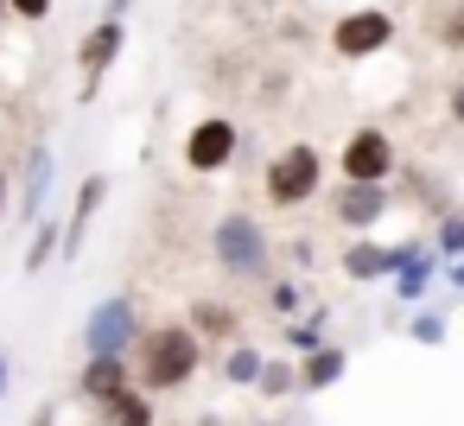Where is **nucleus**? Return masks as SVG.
I'll return each instance as SVG.
<instances>
[{
  "label": "nucleus",
  "mask_w": 464,
  "mask_h": 426,
  "mask_svg": "<svg viewBox=\"0 0 464 426\" xmlns=\"http://www.w3.org/2000/svg\"><path fill=\"white\" fill-rule=\"evenodd\" d=\"M299 299H305V293H299L293 280H280V286H274V312H299Z\"/></svg>",
  "instance_id": "nucleus-25"
},
{
  "label": "nucleus",
  "mask_w": 464,
  "mask_h": 426,
  "mask_svg": "<svg viewBox=\"0 0 464 426\" xmlns=\"http://www.w3.org/2000/svg\"><path fill=\"white\" fill-rule=\"evenodd\" d=\"M210 248H217L223 274H236V280H261V274H267V229H261L255 217H242V210H229V217L217 223Z\"/></svg>",
  "instance_id": "nucleus-2"
},
{
  "label": "nucleus",
  "mask_w": 464,
  "mask_h": 426,
  "mask_svg": "<svg viewBox=\"0 0 464 426\" xmlns=\"http://www.w3.org/2000/svg\"><path fill=\"white\" fill-rule=\"evenodd\" d=\"M0 20H7V0H0Z\"/></svg>",
  "instance_id": "nucleus-30"
},
{
  "label": "nucleus",
  "mask_w": 464,
  "mask_h": 426,
  "mask_svg": "<svg viewBox=\"0 0 464 426\" xmlns=\"http://www.w3.org/2000/svg\"><path fill=\"white\" fill-rule=\"evenodd\" d=\"M198 369H204V337L185 318H166V324H147L140 331V344H134V388L179 394Z\"/></svg>",
  "instance_id": "nucleus-1"
},
{
  "label": "nucleus",
  "mask_w": 464,
  "mask_h": 426,
  "mask_svg": "<svg viewBox=\"0 0 464 426\" xmlns=\"http://www.w3.org/2000/svg\"><path fill=\"white\" fill-rule=\"evenodd\" d=\"M248 426H267V420H248Z\"/></svg>",
  "instance_id": "nucleus-31"
},
{
  "label": "nucleus",
  "mask_w": 464,
  "mask_h": 426,
  "mask_svg": "<svg viewBox=\"0 0 464 426\" xmlns=\"http://www.w3.org/2000/svg\"><path fill=\"white\" fill-rule=\"evenodd\" d=\"M451 115H458V121H464V83H458V90H451Z\"/></svg>",
  "instance_id": "nucleus-28"
},
{
  "label": "nucleus",
  "mask_w": 464,
  "mask_h": 426,
  "mask_svg": "<svg viewBox=\"0 0 464 426\" xmlns=\"http://www.w3.org/2000/svg\"><path fill=\"white\" fill-rule=\"evenodd\" d=\"M45 191H52V147H33V160H26V191H20V210H26V223H39V210H45Z\"/></svg>",
  "instance_id": "nucleus-13"
},
{
  "label": "nucleus",
  "mask_w": 464,
  "mask_h": 426,
  "mask_svg": "<svg viewBox=\"0 0 464 426\" xmlns=\"http://www.w3.org/2000/svg\"><path fill=\"white\" fill-rule=\"evenodd\" d=\"M382 204H388V191H382V185L343 179V191H337V223H343V229H369V223L382 217Z\"/></svg>",
  "instance_id": "nucleus-12"
},
{
  "label": "nucleus",
  "mask_w": 464,
  "mask_h": 426,
  "mask_svg": "<svg viewBox=\"0 0 464 426\" xmlns=\"http://www.w3.org/2000/svg\"><path fill=\"white\" fill-rule=\"evenodd\" d=\"M439 248L445 255H464V217H445L439 223Z\"/></svg>",
  "instance_id": "nucleus-23"
},
{
  "label": "nucleus",
  "mask_w": 464,
  "mask_h": 426,
  "mask_svg": "<svg viewBox=\"0 0 464 426\" xmlns=\"http://www.w3.org/2000/svg\"><path fill=\"white\" fill-rule=\"evenodd\" d=\"M324 324H331V318H324V312H312V318H299V324H293V331H286V344H293V350H305V356H312V350H318V344H324Z\"/></svg>",
  "instance_id": "nucleus-20"
},
{
  "label": "nucleus",
  "mask_w": 464,
  "mask_h": 426,
  "mask_svg": "<svg viewBox=\"0 0 464 426\" xmlns=\"http://www.w3.org/2000/svg\"><path fill=\"white\" fill-rule=\"evenodd\" d=\"M102 198H109V179H102V172H90V179L77 185V204H71V223H64V242H58V255H64V261H77V255H83V242H90V223H96V210H102Z\"/></svg>",
  "instance_id": "nucleus-9"
},
{
  "label": "nucleus",
  "mask_w": 464,
  "mask_h": 426,
  "mask_svg": "<svg viewBox=\"0 0 464 426\" xmlns=\"http://www.w3.org/2000/svg\"><path fill=\"white\" fill-rule=\"evenodd\" d=\"M318 179H324V160H318V147L299 140V147L274 153V166H267V204L293 210V204H305L318 191Z\"/></svg>",
  "instance_id": "nucleus-4"
},
{
  "label": "nucleus",
  "mask_w": 464,
  "mask_h": 426,
  "mask_svg": "<svg viewBox=\"0 0 464 426\" xmlns=\"http://www.w3.org/2000/svg\"><path fill=\"white\" fill-rule=\"evenodd\" d=\"M7 375H14V363H7V350H0V401H7Z\"/></svg>",
  "instance_id": "nucleus-27"
},
{
  "label": "nucleus",
  "mask_w": 464,
  "mask_h": 426,
  "mask_svg": "<svg viewBox=\"0 0 464 426\" xmlns=\"http://www.w3.org/2000/svg\"><path fill=\"white\" fill-rule=\"evenodd\" d=\"M7 204H14V179H7V166H0V217H7Z\"/></svg>",
  "instance_id": "nucleus-26"
},
{
  "label": "nucleus",
  "mask_w": 464,
  "mask_h": 426,
  "mask_svg": "<svg viewBox=\"0 0 464 426\" xmlns=\"http://www.w3.org/2000/svg\"><path fill=\"white\" fill-rule=\"evenodd\" d=\"M160 413H153V394L147 388H121L109 407H102V426H153Z\"/></svg>",
  "instance_id": "nucleus-14"
},
{
  "label": "nucleus",
  "mask_w": 464,
  "mask_h": 426,
  "mask_svg": "<svg viewBox=\"0 0 464 426\" xmlns=\"http://www.w3.org/2000/svg\"><path fill=\"white\" fill-rule=\"evenodd\" d=\"M52 420H58V413H52V407H39V413H33V426H52Z\"/></svg>",
  "instance_id": "nucleus-29"
},
{
  "label": "nucleus",
  "mask_w": 464,
  "mask_h": 426,
  "mask_svg": "<svg viewBox=\"0 0 464 426\" xmlns=\"http://www.w3.org/2000/svg\"><path fill=\"white\" fill-rule=\"evenodd\" d=\"M121 388H134V369H128V356H83V369H77V394H83V401L109 407Z\"/></svg>",
  "instance_id": "nucleus-10"
},
{
  "label": "nucleus",
  "mask_w": 464,
  "mask_h": 426,
  "mask_svg": "<svg viewBox=\"0 0 464 426\" xmlns=\"http://www.w3.org/2000/svg\"><path fill=\"white\" fill-rule=\"evenodd\" d=\"M140 344V312L128 293H109L102 305H90L83 318V356H128Z\"/></svg>",
  "instance_id": "nucleus-3"
},
{
  "label": "nucleus",
  "mask_w": 464,
  "mask_h": 426,
  "mask_svg": "<svg viewBox=\"0 0 464 426\" xmlns=\"http://www.w3.org/2000/svg\"><path fill=\"white\" fill-rule=\"evenodd\" d=\"M7 14H14V20H45L52 0H7Z\"/></svg>",
  "instance_id": "nucleus-24"
},
{
  "label": "nucleus",
  "mask_w": 464,
  "mask_h": 426,
  "mask_svg": "<svg viewBox=\"0 0 464 426\" xmlns=\"http://www.w3.org/2000/svg\"><path fill=\"white\" fill-rule=\"evenodd\" d=\"M261 369H267V356H261L255 344H229V356H223V382L255 388V382H261Z\"/></svg>",
  "instance_id": "nucleus-17"
},
{
  "label": "nucleus",
  "mask_w": 464,
  "mask_h": 426,
  "mask_svg": "<svg viewBox=\"0 0 464 426\" xmlns=\"http://www.w3.org/2000/svg\"><path fill=\"white\" fill-rule=\"evenodd\" d=\"M432 274H439V267H432V255L420 248V255H407V261H401V274H394V293H401V299H420V293L432 286Z\"/></svg>",
  "instance_id": "nucleus-19"
},
{
  "label": "nucleus",
  "mask_w": 464,
  "mask_h": 426,
  "mask_svg": "<svg viewBox=\"0 0 464 426\" xmlns=\"http://www.w3.org/2000/svg\"><path fill=\"white\" fill-rule=\"evenodd\" d=\"M388 39H394V20H388L382 7H362V14H350V20H337V33H331L337 58H369V52H382Z\"/></svg>",
  "instance_id": "nucleus-6"
},
{
  "label": "nucleus",
  "mask_w": 464,
  "mask_h": 426,
  "mask_svg": "<svg viewBox=\"0 0 464 426\" xmlns=\"http://www.w3.org/2000/svg\"><path fill=\"white\" fill-rule=\"evenodd\" d=\"M407 255H420V242H401V248L350 242V255H343V274H350V280H388V274H401V261H407Z\"/></svg>",
  "instance_id": "nucleus-11"
},
{
  "label": "nucleus",
  "mask_w": 464,
  "mask_h": 426,
  "mask_svg": "<svg viewBox=\"0 0 464 426\" xmlns=\"http://www.w3.org/2000/svg\"><path fill=\"white\" fill-rule=\"evenodd\" d=\"M185 324H191L198 337H236V331H242V318H236V305H223V299H198Z\"/></svg>",
  "instance_id": "nucleus-15"
},
{
  "label": "nucleus",
  "mask_w": 464,
  "mask_h": 426,
  "mask_svg": "<svg viewBox=\"0 0 464 426\" xmlns=\"http://www.w3.org/2000/svg\"><path fill=\"white\" fill-rule=\"evenodd\" d=\"M343 350L337 344H318L312 356H305V369H299V388H331V382H343Z\"/></svg>",
  "instance_id": "nucleus-16"
},
{
  "label": "nucleus",
  "mask_w": 464,
  "mask_h": 426,
  "mask_svg": "<svg viewBox=\"0 0 464 426\" xmlns=\"http://www.w3.org/2000/svg\"><path fill=\"white\" fill-rule=\"evenodd\" d=\"M121 39H128V26H121V14H109L83 45H77V71H83V96H96V83L109 77V64L121 58Z\"/></svg>",
  "instance_id": "nucleus-7"
},
{
  "label": "nucleus",
  "mask_w": 464,
  "mask_h": 426,
  "mask_svg": "<svg viewBox=\"0 0 464 426\" xmlns=\"http://www.w3.org/2000/svg\"><path fill=\"white\" fill-rule=\"evenodd\" d=\"M388 166H394V147H388V134H382V128H362V134L343 147V179L382 185V179H388Z\"/></svg>",
  "instance_id": "nucleus-8"
},
{
  "label": "nucleus",
  "mask_w": 464,
  "mask_h": 426,
  "mask_svg": "<svg viewBox=\"0 0 464 426\" xmlns=\"http://www.w3.org/2000/svg\"><path fill=\"white\" fill-rule=\"evenodd\" d=\"M236 121H223V115H210V121H198L191 134H185V166L191 172H223L229 160H236Z\"/></svg>",
  "instance_id": "nucleus-5"
},
{
  "label": "nucleus",
  "mask_w": 464,
  "mask_h": 426,
  "mask_svg": "<svg viewBox=\"0 0 464 426\" xmlns=\"http://www.w3.org/2000/svg\"><path fill=\"white\" fill-rule=\"evenodd\" d=\"M413 337H420V344H445V318H439V312H420V318H413Z\"/></svg>",
  "instance_id": "nucleus-22"
},
{
  "label": "nucleus",
  "mask_w": 464,
  "mask_h": 426,
  "mask_svg": "<svg viewBox=\"0 0 464 426\" xmlns=\"http://www.w3.org/2000/svg\"><path fill=\"white\" fill-rule=\"evenodd\" d=\"M58 242H64V223H33V242H26V274H45V261L58 255Z\"/></svg>",
  "instance_id": "nucleus-18"
},
{
  "label": "nucleus",
  "mask_w": 464,
  "mask_h": 426,
  "mask_svg": "<svg viewBox=\"0 0 464 426\" xmlns=\"http://www.w3.org/2000/svg\"><path fill=\"white\" fill-rule=\"evenodd\" d=\"M255 388H261V394H274V401H280V394H293V388H299V369H286V363H267V369H261V382H255Z\"/></svg>",
  "instance_id": "nucleus-21"
}]
</instances>
